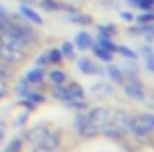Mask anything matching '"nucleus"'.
I'll list each match as a JSON object with an SVG mask.
<instances>
[{
    "instance_id": "obj_13",
    "label": "nucleus",
    "mask_w": 154,
    "mask_h": 152,
    "mask_svg": "<svg viewBox=\"0 0 154 152\" xmlns=\"http://www.w3.org/2000/svg\"><path fill=\"white\" fill-rule=\"evenodd\" d=\"M45 134H48V129H45L44 125H36L32 126V129H28L26 134H24V138L28 140V142H32V144H38L42 138H44Z\"/></svg>"
},
{
    "instance_id": "obj_29",
    "label": "nucleus",
    "mask_w": 154,
    "mask_h": 152,
    "mask_svg": "<svg viewBox=\"0 0 154 152\" xmlns=\"http://www.w3.org/2000/svg\"><path fill=\"white\" fill-rule=\"evenodd\" d=\"M14 91H16V95H18V99H24V97H26L28 93H30V85L26 83V79H24V77H22V79L18 81V83H16V89H14Z\"/></svg>"
},
{
    "instance_id": "obj_6",
    "label": "nucleus",
    "mask_w": 154,
    "mask_h": 152,
    "mask_svg": "<svg viewBox=\"0 0 154 152\" xmlns=\"http://www.w3.org/2000/svg\"><path fill=\"white\" fill-rule=\"evenodd\" d=\"M73 61H75L77 69H79L83 75H99V77H105L103 67H101L97 61H93V59H89V57H79V59H73Z\"/></svg>"
},
{
    "instance_id": "obj_32",
    "label": "nucleus",
    "mask_w": 154,
    "mask_h": 152,
    "mask_svg": "<svg viewBox=\"0 0 154 152\" xmlns=\"http://www.w3.org/2000/svg\"><path fill=\"white\" fill-rule=\"evenodd\" d=\"M22 146H24L22 138H12V140H10V144L6 146L4 152H22Z\"/></svg>"
},
{
    "instance_id": "obj_1",
    "label": "nucleus",
    "mask_w": 154,
    "mask_h": 152,
    "mask_svg": "<svg viewBox=\"0 0 154 152\" xmlns=\"http://www.w3.org/2000/svg\"><path fill=\"white\" fill-rule=\"evenodd\" d=\"M111 123V111L107 107H97V109H91L89 111V123L79 130L81 136L89 138V136H97L101 134V130Z\"/></svg>"
},
{
    "instance_id": "obj_19",
    "label": "nucleus",
    "mask_w": 154,
    "mask_h": 152,
    "mask_svg": "<svg viewBox=\"0 0 154 152\" xmlns=\"http://www.w3.org/2000/svg\"><path fill=\"white\" fill-rule=\"evenodd\" d=\"M131 8H136L138 12L142 10H154V0H125Z\"/></svg>"
},
{
    "instance_id": "obj_41",
    "label": "nucleus",
    "mask_w": 154,
    "mask_h": 152,
    "mask_svg": "<svg viewBox=\"0 0 154 152\" xmlns=\"http://www.w3.org/2000/svg\"><path fill=\"white\" fill-rule=\"evenodd\" d=\"M32 152H48V150H44V148H42V146H38V144H36V146H34V150Z\"/></svg>"
},
{
    "instance_id": "obj_26",
    "label": "nucleus",
    "mask_w": 154,
    "mask_h": 152,
    "mask_svg": "<svg viewBox=\"0 0 154 152\" xmlns=\"http://www.w3.org/2000/svg\"><path fill=\"white\" fill-rule=\"evenodd\" d=\"M91 91H101V95H113L115 87H113V83H107V81H99V83H95V85L91 87Z\"/></svg>"
},
{
    "instance_id": "obj_40",
    "label": "nucleus",
    "mask_w": 154,
    "mask_h": 152,
    "mask_svg": "<svg viewBox=\"0 0 154 152\" xmlns=\"http://www.w3.org/2000/svg\"><path fill=\"white\" fill-rule=\"evenodd\" d=\"M26 119H28V113H24V115H20V116H18V125H22V123H26Z\"/></svg>"
},
{
    "instance_id": "obj_34",
    "label": "nucleus",
    "mask_w": 154,
    "mask_h": 152,
    "mask_svg": "<svg viewBox=\"0 0 154 152\" xmlns=\"http://www.w3.org/2000/svg\"><path fill=\"white\" fill-rule=\"evenodd\" d=\"M119 18H121L122 22H127V24H132L134 22V14H132L131 10H119Z\"/></svg>"
},
{
    "instance_id": "obj_5",
    "label": "nucleus",
    "mask_w": 154,
    "mask_h": 152,
    "mask_svg": "<svg viewBox=\"0 0 154 152\" xmlns=\"http://www.w3.org/2000/svg\"><path fill=\"white\" fill-rule=\"evenodd\" d=\"M111 123L121 130L122 134H127L132 130V123H134V116L128 111H117L115 115H111Z\"/></svg>"
},
{
    "instance_id": "obj_20",
    "label": "nucleus",
    "mask_w": 154,
    "mask_h": 152,
    "mask_svg": "<svg viewBox=\"0 0 154 152\" xmlns=\"http://www.w3.org/2000/svg\"><path fill=\"white\" fill-rule=\"evenodd\" d=\"M87 123H89V111H87V109H85V111H77L75 119H73V129L79 132Z\"/></svg>"
},
{
    "instance_id": "obj_10",
    "label": "nucleus",
    "mask_w": 154,
    "mask_h": 152,
    "mask_svg": "<svg viewBox=\"0 0 154 152\" xmlns=\"http://www.w3.org/2000/svg\"><path fill=\"white\" fill-rule=\"evenodd\" d=\"M103 73L105 77L111 81V83H119V85H122L125 83V75H122V69L119 65H115L113 61H109L107 65L103 67Z\"/></svg>"
},
{
    "instance_id": "obj_30",
    "label": "nucleus",
    "mask_w": 154,
    "mask_h": 152,
    "mask_svg": "<svg viewBox=\"0 0 154 152\" xmlns=\"http://www.w3.org/2000/svg\"><path fill=\"white\" fill-rule=\"evenodd\" d=\"M101 132H103V134H107L109 138H121V136H122V132H121V130H119L117 126L113 125V123H109V125L105 126V129L101 130Z\"/></svg>"
},
{
    "instance_id": "obj_39",
    "label": "nucleus",
    "mask_w": 154,
    "mask_h": 152,
    "mask_svg": "<svg viewBox=\"0 0 154 152\" xmlns=\"http://www.w3.org/2000/svg\"><path fill=\"white\" fill-rule=\"evenodd\" d=\"M4 140V123H0V144Z\"/></svg>"
},
{
    "instance_id": "obj_11",
    "label": "nucleus",
    "mask_w": 154,
    "mask_h": 152,
    "mask_svg": "<svg viewBox=\"0 0 154 152\" xmlns=\"http://www.w3.org/2000/svg\"><path fill=\"white\" fill-rule=\"evenodd\" d=\"M24 79H26L28 85H42L45 79V71H44V67H38L34 65L32 69H28L26 73H24Z\"/></svg>"
},
{
    "instance_id": "obj_2",
    "label": "nucleus",
    "mask_w": 154,
    "mask_h": 152,
    "mask_svg": "<svg viewBox=\"0 0 154 152\" xmlns=\"http://www.w3.org/2000/svg\"><path fill=\"white\" fill-rule=\"evenodd\" d=\"M154 130V113H142V115L134 116V123H132V130L136 136H146Z\"/></svg>"
},
{
    "instance_id": "obj_23",
    "label": "nucleus",
    "mask_w": 154,
    "mask_h": 152,
    "mask_svg": "<svg viewBox=\"0 0 154 152\" xmlns=\"http://www.w3.org/2000/svg\"><path fill=\"white\" fill-rule=\"evenodd\" d=\"M97 34H101V36H107V38H115V34H117V26H115L113 22L99 24V26H97Z\"/></svg>"
},
{
    "instance_id": "obj_38",
    "label": "nucleus",
    "mask_w": 154,
    "mask_h": 152,
    "mask_svg": "<svg viewBox=\"0 0 154 152\" xmlns=\"http://www.w3.org/2000/svg\"><path fill=\"white\" fill-rule=\"evenodd\" d=\"M8 8H6L4 4H2V2H0V18H6V16H8Z\"/></svg>"
},
{
    "instance_id": "obj_9",
    "label": "nucleus",
    "mask_w": 154,
    "mask_h": 152,
    "mask_svg": "<svg viewBox=\"0 0 154 152\" xmlns=\"http://www.w3.org/2000/svg\"><path fill=\"white\" fill-rule=\"evenodd\" d=\"M59 140H61L59 130H48V134L38 142V146H42L44 150H48V152H55L57 146H59Z\"/></svg>"
},
{
    "instance_id": "obj_17",
    "label": "nucleus",
    "mask_w": 154,
    "mask_h": 152,
    "mask_svg": "<svg viewBox=\"0 0 154 152\" xmlns=\"http://www.w3.org/2000/svg\"><path fill=\"white\" fill-rule=\"evenodd\" d=\"M91 51H93V55H95V57L99 59V61H103V63L113 61V55H115V54H111V51L103 49L101 45H97V44H93V45H91Z\"/></svg>"
},
{
    "instance_id": "obj_36",
    "label": "nucleus",
    "mask_w": 154,
    "mask_h": 152,
    "mask_svg": "<svg viewBox=\"0 0 154 152\" xmlns=\"http://www.w3.org/2000/svg\"><path fill=\"white\" fill-rule=\"evenodd\" d=\"M144 65H146V69H148L150 73H154V57H148V59H144Z\"/></svg>"
},
{
    "instance_id": "obj_3",
    "label": "nucleus",
    "mask_w": 154,
    "mask_h": 152,
    "mask_svg": "<svg viewBox=\"0 0 154 152\" xmlns=\"http://www.w3.org/2000/svg\"><path fill=\"white\" fill-rule=\"evenodd\" d=\"M18 14H20V18L26 20V22L32 24V26H44V16L40 14V10H38L34 4L20 2L18 4Z\"/></svg>"
},
{
    "instance_id": "obj_27",
    "label": "nucleus",
    "mask_w": 154,
    "mask_h": 152,
    "mask_svg": "<svg viewBox=\"0 0 154 152\" xmlns=\"http://www.w3.org/2000/svg\"><path fill=\"white\" fill-rule=\"evenodd\" d=\"M20 101H26V103H32V105H40V103H44V101H45V97L42 93H38V91L30 89V93H28L24 99H20Z\"/></svg>"
},
{
    "instance_id": "obj_15",
    "label": "nucleus",
    "mask_w": 154,
    "mask_h": 152,
    "mask_svg": "<svg viewBox=\"0 0 154 152\" xmlns=\"http://www.w3.org/2000/svg\"><path fill=\"white\" fill-rule=\"evenodd\" d=\"M95 44L101 45L103 49H107V51H111V54H117L119 44L113 40V38H107V36H101V34H97V36H95Z\"/></svg>"
},
{
    "instance_id": "obj_22",
    "label": "nucleus",
    "mask_w": 154,
    "mask_h": 152,
    "mask_svg": "<svg viewBox=\"0 0 154 152\" xmlns=\"http://www.w3.org/2000/svg\"><path fill=\"white\" fill-rule=\"evenodd\" d=\"M154 22V10H142L134 14V24H152Z\"/></svg>"
},
{
    "instance_id": "obj_16",
    "label": "nucleus",
    "mask_w": 154,
    "mask_h": 152,
    "mask_svg": "<svg viewBox=\"0 0 154 152\" xmlns=\"http://www.w3.org/2000/svg\"><path fill=\"white\" fill-rule=\"evenodd\" d=\"M34 6L44 12H59V0H34Z\"/></svg>"
},
{
    "instance_id": "obj_25",
    "label": "nucleus",
    "mask_w": 154,
    "mask_h": 152,
    "mask_svg": "<svg viewBox=\"0 0 154 152\" xmlns=\"http://www.w3.org/2000/svg\"><path fill=\"white\" fill-rule=\"evenodd\" d=\"M45 54H48V61H50V65H59V63L63 61V55H61L59 48H50Z\"/></svg>"
},
{
    "instance_id": "obj_24",
    "label": "nucleus",
    "mask_w": 154,
    "mask_h": 152,
    "mask_svg": "<svg viewBox=\"0 0 154 152\" xmlns=\"http://www.w3.org/2000/svg\"><path fill=\"white\" fill-rule=\"evenodd\" d=\"M117 54L122 55L125 59H131V61H138V54H136L132 48H128V45H119L117 48Z\"/></svg>"
},
{
    "instance_id": "obj_33",
    "label": "nucleus",
    "mask_w": 154,
    "mask_h": 152,
    "mask_svg": "<svg viewBox=\"0 0 154 152\" xmlns=\"http://www.w3.org/2000/svg\"><path fill=\"white\" fill-rule=\"evenodd\" d=\"M10 77H12V71H10V67L6 65L4 61H0V81H2V83H6Z\"/></svg>"
},
{
    "instance_id": "obj_14",
    "label": "nucleus",
    "mask_w": 154,
    "mask_h": 152,
    "mask_svg": "<svg viewBox=\"0 0 154 152\" xmlns=\"http://www.w3.org/2000/svg\"><path fill=\"white\" fill-rule=\"evenodd\" d=\"M67 20L71 24H75V26H91V24H93V18H91L89 14H83V12H79V10H77V12H71V14H67Z\"/></svg>"
},
{
    "instance_id": "obj_37",
    "label": "nucleus",
    "mask_w": 154,
    "mask_h": 152,
    "mask_svg": "<svg viewBox=\"0 0 154 152\" xmlns=\"http://www.w3.org/2000/svg\"><path fill=\"white\" fill-rule=\"evenodd\" d=\"M101 6H103V8H117V2H115V0H103Z\"/></svg>"
},
{
    "instance_id": "obj_7",
    "label": "nucleus",
    "mask_w": 154,
    "mask_h": 152,
    "mask_svg": "<svg viewBox=\"0 0 154 152\" xmlns=\"http://www.w3.org/2000/svg\"><path fill=\"white\" fill-rule=\"evenodd\" d=\"M128 36H142L146 42H154V22L152 24H134L127 30Z\"/></svg>"
},
{
    "instance_id": "obj_21",
    "label": "nucleus",
    "mask_w": 154,
    "mask_h": 152,
    "mask_svg": "<svg viewBox=\"0 0 154 152\" xmlns=\"http://www.w3.org/2000/svg\"><path fill=\"white\" fill-rule=\"evenodd\" d=\"M59 51H61V55H63V59H75V45H73V42L65 40L61 42V45H59Z\"/></svg>"
},
{
    "instance_id": "obj_35",
    "label": "nucleus",
    "mask_w": 154,
    "mask_h": 152,
    "mask_svg": "<svg viewBox=\"0 0 154 152\" xmlns=\"http://www.w3.org/2000/svg\"><path fill=\"white\" fill-rule=\"evenodd\" d=\"M36 65L38 67H48V65H50V61H48V54H45V51L36 57Z\"/></svg>"
},
{
    "instance_id": "obj_31",
    "label": "nucleus",
    "mask_w": 154,
    "mask_h": 152,
    "mask_svg": "<svg viewBox=\"0 0 154 152\" xmlns=\"http://www.w3.org/2000/svg\"><path fill=\"white\" fill-rule=\"evenodd\" d=\"M69 91H71L73 99H85V89H83L79 83H67Z\"/></svg>"
},
{
    "instance_id": "obj_8",
    "label": "nucleus",
    "mask_w": 154,
    "mask_h": 152,
    "mask_svg": "<svg viewBox=\"0 0 154 152\" xmlns=\"http://www.w3.org/2000/svg\"><path fill=\"white\" fill-rule=\"evenodd\" d=\"M95 44V38L91 36L87 30H79L73 38V45H75L77 51H89L91 45Z\"/></svg>"
},
{
    "instance_id": "obj_28",
    "label": "nucleus",
    "mask_w": 154,
    "mask_h": 152,
    "mask_svg": "<svg viewBox=\"0 0 154 152\" xmlns=\"http://www.w3.org/2000/svg\"><path fill=\"white\" fill-rule=\"evenodd\" d=\"M65 107L67 109H71V111H85L87 109V101L85 99H71V101H67L65 103Z\"/></svg>"
},
{
    "instance_id": "obj_4",
    "label": "nucleus",
    "mask_w": 154,
    "mask_h": 152,
    "mask_svg": "<svg viewBox=\"0 0 154 152\" xmlns=\"http://www.w3.org/2000/svg\"><path fill=\"white\" fill-rule=\"evenodd\" d=\"M122 91H125V95H127L128 99H132V101H146V89L144 85H142L140 81H138V77L136 79H127L125 83H122Z\"/></svg>"
},
{
    "instance_id": "obj_18",
    "label": "nucleus",
    "mask_w": 154,
    "mask_h": 152,
    "mask_svg": "<svg viewBox=\"0 0 154 152\" xmlns=\"http://www.w3.org/2000/svg\"><path fill=\"white\" fill-rule=\"evenodd\" d=\"M48 79L54 83V85H59V83H65L67 81V73L63 71V69H59V67H55V69H51L50 73H48Z\"/></svg>"
},
{
    "instance_id": "obj_12",
    "label": "nucleus",
    "mask_w": 154,
    "mask_h": 152,
    "mask_svg": "<svg viewBox=\"0 0 154 152\" xmlns=\"http://www.w3.org/2000/svg\"><path fill=\"white\" fill-rule=\"evenodd\" d=\"M50 93H51V97H54V99H57V101H61V103H67V101H71V99H73V95H71V91H69L67 83H59V85H54V83H51Z\"/></svg>"
}]
</instances>
